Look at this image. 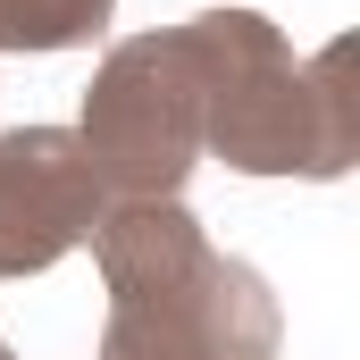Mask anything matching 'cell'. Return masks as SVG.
<instances>
[{
    "mask_svg": "<svg viewBox=\"0 0 360 360\" xmlns=\"http://www.w3.org/2000/svg\"><path fill=\"white\" fill-rule=\"evenodd\" d=\"M101 260V360H269L285 335L269 276L201 235L184 201H109Z\"/></svg>",
    "mask_w": 360,
    "mask_h": 360,
    "instance_id": "obj_1",
    "label": "cell"
},
{
    "mask_svg": "<svg viewBox=\"0 0 360 360\" xmlns=\"http://www.w3.org/2000/svg\"><path fill=\"white\" fill-rule=\"evenodd\" d=\"M176 34L201 84V151H218L243 176H319V184L360 160L352 42L293 59V42L260 8H201Z\"/></svg>",
    "mask_w": 360,
    "mask_h": 360,
    "instance_id": "obj_2",
    "label": "cell"
},
{
    "mask_svg": "<svg viewBox=\"0 0 360 360\" xmlns=\"http://www.w3.org/2000/svg\"><path fill=\"white\" fill-rule=\"evenodd\" d=\"M84 143L109 201H176L201 168V84L184 59V34H126L84 84Z\"/></svg>",
    "mask_w": 360,
    "mask_h": 360,
    "instance_id": "obj_3",
    "label": "cell"
},
{
    "mask_svg": "<svg viewBox=\"0 0 360 360\" xmlns=\"http://www.w3.org/2000/svg\"><path fill=\"white\" fill-rule=\"evenodd\" d=\"M109 193L92 176L76 126H8L0 134V276H42L84 252Z\"/></svg>",
    "mask_w": 360,
    "mask_h": 360,
    "instance_id": "obj_4",
    "label": "cell"
},
{
    "mask_svg": "<svg viewBox=\"0 0 360 360\" xmlns=\"http://www.w3.org/2000/svg\"><path fill=\"white\" fill-rule=\"evenodd\" d=\"M117 0H0V51H76L109 25Z\"/></svg>",
    "mask_w": 360,
    "mask_h": 360,
    "instance_id": "obj_5",
    "label": "cell"
},
{
    "mask_svg": "<svg viewBox=\"0 0 360 360\" xmlns=\"http://www.w3.org/2000/svg\"><path fill=\"white\" fill-rule=\"evenodd\" d=\"M0 360H17V352H8V344H0Z\"/></svg>",
    "mask_w": 360,
    "mask_h": 360,
    "instance_id": "obj_6",
    "label": "cell"
}]
</instances>
